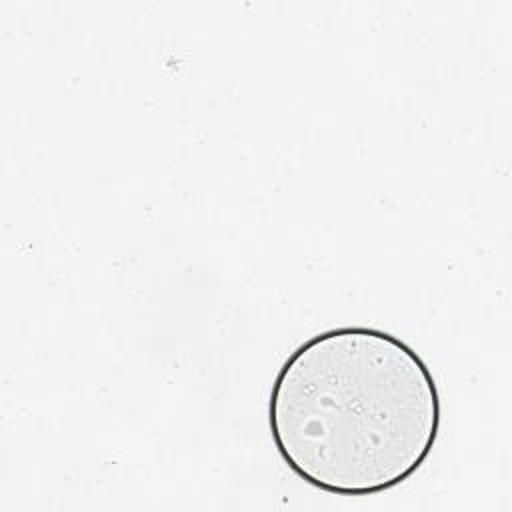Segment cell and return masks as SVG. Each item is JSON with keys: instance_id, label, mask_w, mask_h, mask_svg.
I'll use <instances>...</instances> for the list:
<instances>
[{"instance_id": "obj_1", "label": "cell", "mask_w": 512, "mask_h": 512, "mask_svg": "<svg viewBox=\"0 0 512 512\" xmlns=\"http://www.w3.org/2000/svg\"><path fill=\"white\" fill-rule=\"evenodd\" d=\"M440 390L422 356L370 326L318 332L282 362L268 428L284 464L306 484L370 496L410 480L432 454Z\"/></svg>"}]
</instances>
